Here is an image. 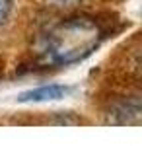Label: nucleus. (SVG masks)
<instances>
[{
    "label": "nucleus",
    "mask_w": 142,
    "mask_h": 146,
    "mask_svg": "<svg viewBox=\"0 0 142 146\" xmlns=\"http://www.w3.org/2000/svg\"><path fill=\"white\" fill-rule=\"evenodd\" d=\"M107 37L105 27L88 16H74L58 22L45 37L41 56L47 64L68 66L84 60Z\"/></svg>",
    "instance_id": "f257e3e1"
},
{
    "label": "nucleus",
    "mask_w": 142,
    "mask_h": 146,
    "mask_svg": "<svg viewBox=\"0 0 142 146\" xmlns=\"http://www.w3.org/2000/svg\"><path fill=\"white\" fill-rule=\"evenodd\" d=\"M55 4H72V2H76V0H53Z\"/></svg>",
    "instance_id": "20e7f679"
},
{
    "label": "nucleus",
    "mask_w": 142,
    "mask_h": 146,
    "mask_svg": "<svg viewBox=\"0 0 142 146\" xmlns=\"http://www.w3.org/2000/svg\"><path fill=\"white\" fill-rule=\"evenodd\" d=\"M70 92L68 86H60V84H51V86H41L35 90L23 92L18 96L20 101H53V100H60Z\"/></svg>",
    "instance_id": "f03ea898"
},
{
    "label": "nucleus",
    "mask_w": 142,
    "mask_h": 146,
    "mask_svg": "<svg viewBox=\"0 0 142 146\" xmlns=\"http://www.w3.org/2000/svg\"><path fill=\"white\" fill-rule=\"evenodd\" d=\"M12 12V0H0V27L8 22Z\"/></svg>",
    "instance_id": "7ed1b4c3"
}]
</instances>
